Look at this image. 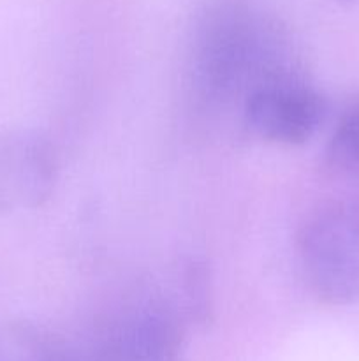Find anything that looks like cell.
<instances>
[{"mask_svg":"<svg viewBox=\"0 0 359 361\" xmlns=\"http://www.w3.org/2000/svg\"><path fill=\"white\" fill-rule=\"evenodd\" d=\"M291 62L284 32L248 0H208L190 39V97L204 111L241 108L260 78Z\"/></svg>","mask_w":359,"mask_h":361,"instance_id":"1","label":"cell"},{"mask_svg":"<svg viewBox=\"0 0 359 361\" xmlns=\"http://www.w3.org/2000/svg\"><path fill=\"white\" fill-rule=\"evenodd\" d=\"M73 361H182L185 323L160 293L125 295L102 310L76 338Z\"/></svg>","mask_w":359,"mask_h":361,"instance_id":"2","label":"cell"},{"mask_svg":"<svg viewBox=\"0 0 359 361\" xmlns=\"http://www.w3.org/2000/svg\"><path fill=\"white\" fill-rule=\"evenodd\" d=\"M303 279L319 302L345 307L359 302V207L327 203L306 217L298 235Z\"/></svg>","mask_w":359,"mask_h":361,"instance_id":"3","label":"cell"},{"mask_svg":"<svg viewBox=\"0 0 359 361\" xmlns=\"http://www.w3.org/2000/svg\"><path fill=\"white\" fill-rule=\"evenodd\" d=\"M327 113L324 95L303 78L298 62L257 81L241 104V116L259 140L282 147L305 145Z\"/></svg>","mask_w":359,"mask_h":361,"instance_id":"4","label":"cell"},{"mask_svg":"<svg viewBox=\"0 0 359 361\" xmlns=\"http://www.w3.org/2000/svg\"><path fill=\"white\" fill-rule=\"evenodd\" d=\"M56 155L34 133L0 137V210H34L51 197L56 183Z\"/></svg>","mask_w":359,"mask_h":361,"instance_id":"5","label":"cell"},{"mask_svg":"<svg viewBox=\"0 0 359 361\" xmlns=\"http://www.w3.org/2000/svg\"><path fill=\"white\" fill-rule=\"evenodd\" d=\"M0 361H73L69 341L30 321L0 324Z\"/></svg>","mask_w":359,"mask_h":361,"instance_id":"6","label":"cell"},{"mask_svg":"<svg viewBox=\"0 0 359 361\" xmlns=\"http://www.w3.org/2000/svg\"><path fill=\"white\" fill-rule=\"evenodd\" d=\"M324 168L333 176L359 175V97L338 116L324 152Z\"/></svg>","mask_w":359,"mask_h":361,"instance_id":"7","label":"cell"},{"mask_svg":"<svg viewBox=\"0 0 359 361\" xmlns=\"http://www.w3.org/2000/svg\"><path fill=\"white\" fill-rule=\"evenodd\" d=\"M355 204H358V207H359V200H358V201H355Z\"/></svg>","mask_w":359,"mask_h":361,"instance_id":"8","label":"cell"}]
</instances>
